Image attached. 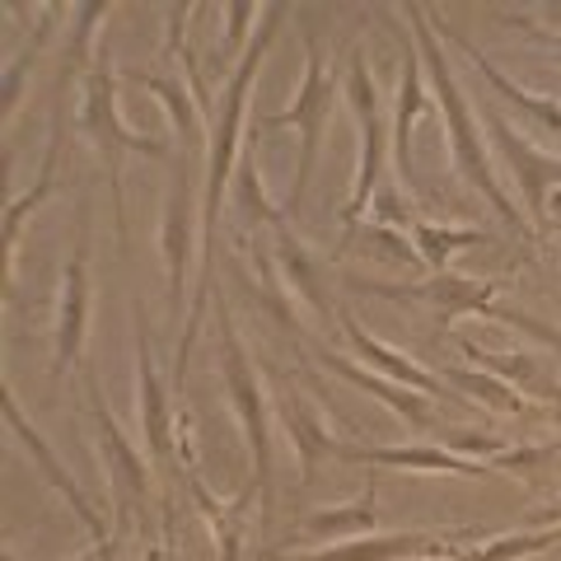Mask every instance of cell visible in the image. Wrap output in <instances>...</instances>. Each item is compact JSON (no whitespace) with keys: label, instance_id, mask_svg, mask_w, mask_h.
Masks as SVG:
<instances>
[{"label":"cell","instance_id":"obj_18","mask_svg":"<svg viewBox=\"0 0 561 561\" xmlns=\"http://www.w3.org/2000/svg\"><path fill=\"white\" fill-rule=\"evenodd\" d=\"M454 43H459V47L468 51V57H472V66L482 70V76H486V84H491V90H496L505 103H515V108H524V113H529V117L538 122L542 131H557V136H561V103H552L548 94H534V90H524V84H515V80H505L501 70L491 66V61L482 57V51H478V47H472V43L463 38V33H454Z\"/></svg>","mask_w":561,"mask_h":561},{"label":"cell","instance_id":"obj_23","mask_svg":"<svg viewBox=\"0 0 561 561\" xmlns=\"http://www.w3.org/2000/svg\"><path fill=\"white\" fill-rule=\"evenodd\" d=\"M561 542V534H515V538H501V542H486V548H472V552H459L449 561H515V557H529V552H542Z\"/></svg>","mask_w":561,"mask_h":561},{"label":"cell","instance_id":"obj_13","mask_svg":"<svg viewBox=\"0 0 561 561\" xmlns=\"http://www.w3.org/2000/svg\"><path fill=\"white\" fill-rule=\"evenodd\" d=\"M136 342H140V431L150 445V463H169L173 454V431H169V408H164V389L154 375V351H150V332L146 323H136Z\"/></svg>","mask_w":561,"mask_h":561},{"label":"cell","instance_id":"obj_24","mask_svg":"<svg viewBox=\"0 0 561 561\" xmlns=\"http://www.w3.org/2000/svg\"><path fill=\"white\" fill-rule=\"evenodd\" d=\"M136 80L146 84V90H154V94H160V99L169 103V113L179 117V127H183V140H187V146H197V113H192V103H183V94L173 90V84L154 80V76H136Z\"/></svg>","mask_w":561,"mask_h":561},{"label":"cell","instance_id":"obj_21","mask_svg":"<svg viewBox=\"0 0 561 561\" xmlns=\"http://www.w3.org/2000/svg\"><path fill=\"white\" fill-rule=\"evenodd\" d=\"M412 234H416V257L421 262H431V267H445V262L459 253V249H472V243H486V230H449V225H426V220H416L412 225Z\"/></svg>","mask_w":561,"mask_h":561},{"label":"cell","instance_id":"obj_16","mask_svg":"<svg viewBox=\"0 0 561 561\" xmlns=\"http://www.w3.org/2000/svg\"><path fill=\"white\" fill-rule=\"evenodd\" d=\"M421 51H408L402 61V94H398V117H393V150H398V173L412 183V127L416 117H431V94L421 90Z\"/></svg>","mask_w":561,"mask_h":561},{"label":"cell","instance_id":"obj_19","mask_svg":"<svg viewBox=\"0 0 561 561\" xmlns=\"http://www.w3.org/2000/svg\"><path fill=\"white\" fill-rule=\"evenodd\" d=\"M375 524H379V511H375V482H370L360 505H328V511H313V515H305L300 529L309 538H323V542H346L351 534H365V529H375Z\"/></svg>","mask_w":561,"mask_h":561},{"label":"cell","instance_id":"obj_22","mask_svg":"<svg viewBox=\"0 0 561 561\" xmlns=\"http://www.w3.org/2000/svg\"><path fill=\"white\" fill-rule=\"evenodd\" d=\"M276 262H280V272L290 276V286L300 290L319 313H328V295L319 290V280H313V272H309V257L300 253V243H295L290 230H280V239H276Z\"/></svg>","mask_w":561,"mask_h":561},{"label":"cell","instance_id":"obj_5","mask_svg":"<svg viewBox=\"0 0 561 561\" xmlns=\"http://www.w3.org/2000/svg\"><path fill=\"white\" fill-rule=\"evenodd\" d=\"M351 108L360 113V131H365V154H360V183L351 192V206H346V230L356 225V216L375 206V192L383 179V122H379V94H375V80H370V66H365V51L356 47L351 51Z\"/></svg>","mask_w":561,"mask_h":561},{"label":"cell","instance_id":"obj_9","mask_svg":"<svg viewBox=\"0 0 561 561\" xmlns=\"http://www.w3.org/2000/svg\"><path fill=\"white\" fill-rule=\"evenodd\" d=\"M337 459L351 463H379V468H416V472H449V478H491V463L463 459L449 454L445 445H408V449H356V445H337Z\"/></svg>","mask_w":561,"mask_h":561},{"label":"cell","instance_id":"obj_17","mask_svg":"<svg viewBox=\"0 0 561 561\" xmlns=\"http://www.w3.org/2000/svg\"><path fill=\"white\" fill-rule=\"evenodd\" d=\"M280 416H286V431H290L295 449H300V468H305L300 478L313 482V468H319L323 459H337V440L323 431L319 412H313L300 393H290L286 402H280Z\"/></svg>","mask_w":561,"mask_h":561},{"label":"cell","instance_id":"obj_12","mask_svg":"<svg viewBox=\"0 0 561 561\" xmlns=\"http://www.w3.org/2000/svg\"><path fill=\"white\" fill-rule=\"evenodd\" d=\"M0 402H5V421H10V431H14V435H20V440H24V449L33 454V463H38V468H43V478H47L51 486H57V491H61V496H66L70 505H76V515L84 519V529H90V534H94V542H99V548H103V542H108V538H103V524H99V515L90 511V505H84V496H80V486H76V482H70V478H66V468H61V459H57V454H51V449H47V440H43V435H38V431H33V426H28V416H24L20 408H14V398H10V389H5V398H0Z\"/></svg>","mask_w":561,"mask_h":561},{"label":"cell","instance_id":"obj_14","mask_svg":"<svg viewBox=\"0 0 561 561\" xmlns=\"http://www.w3.org/2000/svg\"><path fill=\"white\" fill-rule=\"evenodd\" d=\"M342 332L351 337V346H356L360 356L375 365V370L393 375V383H402V389H412V393H421V398L445 393V389H440V379H435L431 370H421V365H416V360H408V356H402V351H393L389 342H379L375 332H365L356 319H342Z\"/></svg>","mask_w":561,"mask_h":561},{"label":"cell","instance_id":"obj_2","mask_svg":"<svg viewBox=\"0 0 561 561\" xmlns=\"http://www.w3.org/2000/svg\"><path fill=\"white\" fill-rule=\"evenodd\" d=\"M216 319H220V351H225V389L234 398V412L249 431V449H253V472H257V491H262V515L272 519V440H267V402H262L257 375L249 365V351L239 346V332L225 300L216 295Z\"/></svg>","mask_w":561,"mask_h":561},{"label":"cell","instance_id":"obj_3","mask_svg":"<svg viewBox=\"0 0 561 561\" xmlns=\"http://www.w3.org/2000/svg\"><path fill=\"white\" fill-rule=\"evenodd\" d=\"M280 14H286V5H272V10H267V24H262V33L253 38V47H249V57H243V66L234 70V80H230V94H225V108H220V122H216V146H210V187H206V225H202V239H206V249H210V230H216V216H220L225 179H230V169H234L243 103H249L253 76L262 70V51H267L272 33H276V24H280Z\"/></svg>","mask_w":561,"mask_h":561},{"label":"cell","instance_id":"obj_4","mask_svg":"<svg viewBox=\"0 0 561 561\" xmlns=\"http://www.w3.org/2000/svg\"><path fill=\"white\" fill-rule=\"evenodd\" d=\"M332 66L323 57L319 38L309 33V70H305V84H300V99L295 108L286 113H272L262 117L257 127H300L305 136V150H300V173H295V192H290V210H300L309 197V183H313V164H319V140H323V122H328V103H332Z\"/></svg>","mask_w":561,"mask_h":561},{"label":"cell","instance_id":"obj_25","mask_svg":"<svg viewBox=\"0 0 561 561\" xmlns=\"http://www.w3.org/2000/svg\"><path fill=\"white\" fill-rule=\"evenodd\" d=\"M257 5H249V0H239V5H230V38H225V47L230 51H239V43H243V33H249V14H253Z\"/></svg>","mask_w":561,"mask_h":561},{"label":"cell","instance_id":"obj_6","mask_svg":"<svg viewBox=\"0 0 561 561\" xmlns=\"http://www.w3.org/2000/svg\"><path fill=\"white\" fill-rule=\"evenodd\" d=\"M351 286L389 295V300H426L435 313H440V323L459 319V313H491L501 305L491 286H482V280H468V276H449V272L421 280V286H383V280H351Z\"/></svg>","mask_w":561,"mask_h":561},{"label":"cell","instance_id":"obj_11","mask_svg":"<svg viewBox=\"0 0 561 561\" xmlns=\"http://www.w3.org/2000/svg\"><path fill=\"white\" fill-rule=\"evenodd\" d=\"M84 313H90V267H84V225H80V243L76 257L66 267V295H61V328H57V365L51 375H61L84 346Z\"/></svg>","mask_w":561,"mask_h":561},{"label":"cell","instance_id":"obj_26","mask_svg":"<svg viewBox=\"0 0 561 561\" xmlns=\"http://www.w3.org/2000/svg\"><path fill=\"white\" fill-rule=\"evenodd\" d=\"M515 24H519V28H529V33H534V38H542V43H548V47L557 51V57H561V33H548V28H534L529 20H515Z\"/></svg>","mask_w":561,"mask_h":561},{"label":"cell","instance_id":"obj_7","mask_svg":"<svg viewBox=\"0 0 561 561\" xmlns=\"http://www.w3.org/2000/svg\"><path fill=\"white\" fill-rule=\"evenodd\" d=\"M486 127H491V140L505 150V160H511L515 169V183L524 187V206H529V216L542 220V202H548V192L561 183V160H552V154H542L538 146H529L515 127H505V122L496 113H486Z\"/></svg>","mask_w":561,"mask_h":561},{"label":"cell","instance_id":"obj_27","mask_svg":"<svg viewBox=\"0 0 561 561\" xmlns=\"http://www.w3.org/2000/svg\"><path fill=\"white\" fill-rule=\"evenodd\" d=\"M534 524H561V501H552V505H542V511L534 515Z\"/></svg>","mask_w":561,"mask_h":561},{"label":"cell","instance_id":"obj_28","mask_svg":"<svg viewBox=\"0 0 561 561\" xmlns=\"http://www.w3.org/2000/svg\"><path fill=\"white\" fill-rule=\"evenodd\" d=\"M557 225H561V220H557Z\"/></svg>","mask_w":561,"mask_h":561},{"label":"cell","instance_id":"obj_8","mask_svg":"<svg viewBox=\"0 0 561 561\" xmlns=\"http://www.w3.org/2000/svg\"><path fill=\"white\" fill-rule=\"evenodd\" d=\"M454 538L468 534H375V538H346L328 552L313 557H286V561H402V557H449Z\"/></svg>","mask_w":561,"mask_h":561},{"label":"cell","instance_id":"obj_15","mask_svg":"<svg viewBox=\"0 0 561 561\" xmlns=\"http://www.w3.org/2000/svg\"><path fill=\"white\" fill-rule=\"evenodd\" d=\"M319 360L328 365L332 375H342L346 383H356V389L365 393H375L379 402H389V408L402 416V421H412V426H431V408H426V398L412 393V389H402V383H389V379H379L370 370H360V365H346L337 351H319Z\"/></svg>","mask_w":561,"mask_h":561},{"label":"cell","instance_id":"obj_1","mask_svg":"<svg viewBox=\"0 0 561 561\" xmlns=\"http://www.w3.org/2000/svg\"><path fill=\"white\" fill-rule=\"evenodd\" d=\"M402 14L412 20L416 51H421V57H426V66H431V84H435V94H440V108H445V122H449V146H454V160H459V173L491 202V210H496V216H505V225H511V230H524L519 210L505 202L496 173H491L482 131H478V122H472V113H468V99H463V90H459V80H454V70H449V61H445L440 43L431 38L426 10H421V5H402Z\"/></svg>","mask_w":561,"mask_h":561},{"label":"cell","instance_id":"obj_10","mask_svg":"<svg viewBox=\"0 0 561 561\" xmlns=\"http://www.w3.org/2000/svg\"><path fill=\"white\" fill-rule=\"evenodd\" d=\"M192 160L173 164V192L164 202V257H169V295L179 300L187 286V253H192Z\"/></svg>","mask_w":561,"mask_h":561},{"label":"cell","instance_id":"obj_20","mask_svg":"<svg viewBox=\"0 0 561 561\" xmlns=\"http://www.w3.org/2000/svg\"><path fill=\"white\" fill-rule=\"evenodd\" d=\"M445 379L454 383V389H463L468 398L486 402L491 412H511V416L534 412V402L524 398V393L515 389V383H505L501 375H491V370H445Z\"/></svg>","mask_w":561,"mask_h":561}]
</instances>
